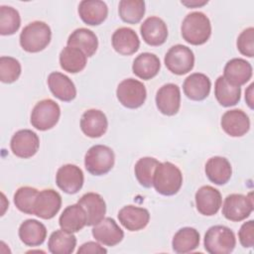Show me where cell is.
Segmentation results:
<instances>
[{
  "label": "cell",
  "instance_id": "obj_1",
  "mask_svg": "<svg viewBox=\"0 0 254 254\" xmlns=\"http://www.w3.org/2000/svg\"><path fill=\"white\" fill-rule=\"evenodd\" d=\"M181 33L187 43L192 46L203 45L208 41L211 35L210 20L202 12H191L183 20Z\"/></svg>",
  "mask_w": 254,
  "mask_h": 254
},
{
  "label": "cell",
  "instance_id": "obj_2",
  "mask_svg": "<svg viewBox=\"0 0 254 254\" xmlns=\"http://www.w3.org/2000/svg\"><path fill=\"white\" fill-rule=\"evenodd\" d=\"M183 185L181 170L171 162L159 163L155 170L153 187L162 195H174L178 193Z\"/></svg>",
  "mask_w": 254,
  "mask_h": 254
},
{
  "label": "cell",
  "instance_id": "obj_3",
  "mask_svg": "<svg viewBox=\"0 0 254 254\" xmlns=\"http://www.w3.org/2000/svg\"><path fill=\"white\" fill-rule=\"evenodd\" d=\"M52 39L50 26L43 21H34L25 26L20 34V46L28 53H39L45 50Z\"/></svg>",
  "mask_w": 254,
  "mask_h": 254
},
{
  "label": "cell",
  "instance_id": "obj_4",
  "mask_svg": "<svg viewBox=\"0 0 254 254\" xmlns=\"http://www.w3.org/2000/svg\"><path fill=\"white\" fill-rule=\"evenodd\" d=\"M203 246L209 254H229L236 246L235 234L227 226L213 225L204 234Z\"/></svg>",
  "mask_w": 254,
  "mask_h": 254
},
{
  "label": "cell",
  "instance_id": "obj_5",
  "mask_svg": "<svg viewBox=\"0 0 254 254\" xmlns=\"http://www.w3.org/2000/svg\"><path fill=\"white\" fill-rule=\"evenodd\" d=\"M115 163L113 150L105 145L90 147L84 156V167L93 176H103L111 171Z\"/></svg>",
  "mask_w": 254,
  "mask_h": 254
},
{
  "label": "cell",
  "instance_id": "obj_6",
  "mask_svg": "<svg viewBox=\"0 0 254 254\" xmlns=\"http://www.w3.org/2000/svg\"><path fill=\"white\" fill-rule=\"evenodd\" d=\"M61 116L59 104L50 98L43 99L34 106L30 122L34 128L40 131H47L57 125Z\"/></svg>",
  "mask_w": 254,
  "mask_h": 254
},
{
  "label": "cell",
  "instance_id": "obj_7",
  "mask_svg": "<svg viewBox=\"0 0 254 254\" xmlns=\"http://www.w3.org/2000/svg\"><path fill=\"white\" fill-rule=\"evenodd\" d=\"M253 192H249L247 195L231 193L224 198L222 214L230 221L239 222L246 219L253 211Z\"/></svg>",
  "mask_w": 254,
  "mask_h": 254
},
{
  "label": "cell",
  "instance_id": "obj_8",
  "mask_svg": "<svg viewBox=\"0 0 254 254\" xmlns=\"http://www.w3.org/2000/svg\"><path fill=\"white\" fill-rule=\"evenodd\" d=\"M116 96L124 107L136 109L144 104L147 97V90L141 81L130 77L123 79L118 84Z\"/></svg>",
  "mask_w": 254,
  "mask_h": 254
},
{
  "label": "cell",
  "instance_id": "obj_9",
  "mask_svg": "<svg viewBox=\"0 0 254 254\" xmlns=\"http://www.w3.org/2000/svg\"><path fill=\"white\" fill-rule=\"evenodd\" d=\"M164 63L172 73L183 75L193 68L194 55L189 47L178 44L171 47L167 52Z\"/></svg>",
  "mask_w": 254,
  "mask_h": 254
},
{
  "label": "cell",
  "instance_id": "obj_10",
  "mask_svg": "<svg viewBox=\"0 0 254 254\" xmlns=\"http://www.w3.org/2000/svg\"><path fill=\"white\" fill-rule=\"evenodd\" d=\"M40 147L39 136L30 129H22L14 133L10 141L12 153L19 158L28 159L35 156Z\"/></svg>",
  "mask_w": 254,
  "mask_h": 254
},
{
  "label": "cell",
  "instance_id": "obj_11",
  "mask_svg": "<svg viewBox=\"0 0 254 254\" xmlns=\"http://www.w3.org/2000/svg\"><path fill=\"white\" fill-rule=\"evenodd\" d=\"M83 183V172L76 165L66 164L59 168L56 175V184L65 193L74 194L78 192Z\"/></svg>",
  "mask_w": 254,
  "mask_h": 254
},
{
  "label": "cell",
  "instance_id": "obj_12",
  "mask_svg": "<svg viewBox=\"0 0 254 254\" xmlns=\"http://www.w3.org/2000/svg\"><path fill=\"white\" fill-rule=\"evenodd\" d=\"M158 110L167 116H174L181 107V90L175 83H166L162 85L155 97Z\"/></svg>",
  "mask_w": 254,
  "mask_h": 254
},
{
  "label": "cell",
  "instance_id": "obj_13",
  "mask_svg": "<svg viewBox=\"0 0 254 254\" xmlns=\"http://www.w3.org/2000/svg\"><path fill=\"white\" fill-rule=\"evenodd\" d=\"M62 206L61 194L53 190L46 189L39 191L34 205V214L42 219H52Z\"/></svg>",
  "mask_w": 254,
  "mask_h": 254
},
{
  "label": "cell",
  "instance_id": "obj_14",
  "mask_svg": "<svg viewBox=\"0 0 254 254\" xmlns=\"http://www.w3.org/2000/svg\"><path fill=\"white\" fill-rule=\"evenodd\" d=\"M194 201L196 209L200 214L212 216L218 212L222 203V197L218 190L211 186H202L196 190Z\"/></svg>",
  "mask_w": 254,
  "mask_h": 254
},
{
  "label": "cell",
  "instance_id": "obj_15",
  "mask_svg": "<svg viewBox=\"0 0 254 254\" xmlns=\"http://www.w3.org/2000/svg\"><path fill=\"white\" fill-rule=\"evenodd\" d=\"M143 41L152 47L162 46L168 38V27L163 19L157 16L148 17L140 27Z\"/></svg>",
  "mask_w": 254,
  "mask_h": 254
},
{
  "label": "cell",
  "instance_id": "obj_16",
  "mask_svg": "<svg viewBox=\"0 0 254 254\" xmlns=\"http://www.w3.org/2000/svg\"><path fill=\"white\" fill-rule=\"evenodd\" d=\"M91 233L96 241L105 246H115L124 237L123 230L111 217H104L100 222L93 225Z\"/></svg>",
  "mask_w": 254,
  "mask_h": 254
},
{
  "label": "cell",
  "instance_id": "obj_17",
  "mask_svg": "<svg viewBox=\"0 0 254 254\" xmlns=\"http://www.w3.org/2000/svg\"><path fill=\"white\" fill-rule=\"evenodd\" d=\"M222 130L231 137H242L250 129V119L241 109H231L223 113L220 120Z\"/></svg>",
  "mask_w": 254,
  "mask_h": 254
},
{
  "label": "cell",
  "instance_id": "obj_18",
  "mask_svg": "<svg viewBox=\"0 0 254 254\" xmlns=\"http://www.w3.org/2000/svg\"><path fill=\"white\" fill-rule=\"evenodd\" d=\"M108 128V120L103 111L99 109H88L80 118V129L89 138L103 136Z\"/></svg>",
  "mask_w": 254,
  "mask_h": 254
},
{
  "label": "cell",
  "instance_id": "obj_19",
  "mask_svg": "<svg viewBox=\"0 0 254 254\" xmlns=\"http://www.w3.org/2000/svg\"><path fill=\"white\" fill-rule=\"evenodd\" d=\"M253 69L249 62L241 58H234L228 61L223 68V77L234 86H241L252 77Z\"/></svg>",
  "mask_w": 254,
  "mask_h": 254
},
{
  "label": "cell",
  "instance_id": "obj_20",
  "mask_svg": "<svg viewBox=\"0 0 254 254\" xmlns=\"http://www.w3.org/2000/svg\"><path fill=\"white\" fill-rule=\"evenodd\" d=\"M86 214V225L93 226L100 222L106 213V203L103 197L96 192H86L77 201Z\"/></svg>",
  "mask_w": 254,
  "mask_h": 254
},
{
  "label": "cell",
  "instance_id": "obj_21",
  "mask_svg": "<svg viewBox=\"0 0 254 254\" xmlns=\"http://www.w3.org/2000/svg\"><path fill=\"white\" fill-rule=\"evenodd\" d=\"M119 222L129 231H139L145 228L150 220L148 209L135 205H125L118 212Z\"/></svg>",
  "mask_w": 254,
  "mask_h": 254
},
{
  "label": "cell",
  "instance_id": "obj_22",
  "mask_svg": "<svg viewBox=\"0 0 254 254\" xmlns=\"http://www.w3.org/2000/svg\"><path fill=\"white\" fill-rule=\"evenodd\" d=\"M78 15L83 23L89 26L102 24L108 16V7L100 0H82L78 4Z\"/></svg>",
  "mask_w": 254,
  "mask_h": 254
},
{
  "label": "cell",
  "instance_id": "obj_23",
  "mask_svg": "<svg viewBox=\"0 0 254 254\" xmlns=\"http://www.w3.org/2000/svg\"><path fill=\"white\" fill-rule=\"evenodd\" d=\"M211 81L207 75L200 72L190 74L183 83L185 95L193 101L205 99L210 92Z\"/></svg>",
  "mask_w": 254,
  "mask_h": 254
},
{
  "label": "cell",
  "instance_id": "obj_24",
  "mask_svg": "<svg viewBox=\"0 0 254 254\" xmlns=\"http://www.w3.org/2000/svg\"><path fill=\"white\" fill-rule=\"evenodd\" d=\"M111 43L115 52L122 56H131L140 47L138 35L133 29L128 27H121L115 30L111 38Z\"/></svg>",
  "mask_w": 254,
  "mask_h": 254
},
{
  "label": "cell",
  "instance_id": "obj_25",
  "mask_svg": "<svg viewBox=\"0 0 254 254\" xmlns=\"http://www.w3.org/2000/svg\"><path fill=\"white\" fill-rule=\"evenodd\" d=\"M47 81L53 95L61 101L69 102L76 97L75 85L67 75L54 71L49 74Z\"/></svg>",
  "mask_w": 254,
  "mask_h": 254
},
{
  "label": "cell",
  "instance_id": "obj_26",
  "mask_svg": "<svg viewBox=\"0 0 254 254\" xmlns=\"http://www.w3.org/2000/svg\"><path fill=\"white\" fill-rule=\"evenodd\" d=\"M204 172L211 183L217 186H222L230 180L232 167L226 158L214 156L209 158L205 163Z\"/></svg>",
  "mask_w": 254,
  "mask_h": 254
},
{
  "label": "cell",
  "instance_id": "obj_27",
  "mask_svg": "<svg viewBox=\"0 0 254 254\" xmlns=\"http://www.w3.org/2000/svg\"><path fill=\"white\" fill-rule=\"evenodd\" d=\"M61 229L68 233L80 231L86 225V214L81 205L78 203L66 206L59 218Z\"/></svg>",
  "mask_w": 254,
  "mask_h": 254
},
{
  "label": "cell",
  "instance_id": "obj_28",
  "mask_svg": "<svg viewBox=\"0 0 254 254\" xmlns=\"http://www.w3.org/2000/svg\"><path fill=\"white\" fill-rule=\"evenodd\" d=\"M18 235L25 245L30 247L40 246L47 238V228L37 219H26L21 223Z\"/></svg>",
  "mask_w": 254,
  "mask_h": 254
},
{
  "label": "cell",
  "instance_id": "obj_29",
  "mask_svg": "<svg viewBox=\"0 0 254 254\" xmlns=\"http://www.w3.org/2000/svg\"><path fill=\"white\" fill-rule=\"evenodd\" d=\"M66 44L68 47L77 48L89 58L92 57L98 48V39L96 35L89 29L78 28L75 29L68 36Z\"/></svg>",
  "mask_w": 254,
  "mask_h": 254
},
{
  "label": "cell",
  "instance_id": "obj_30",
  "mask_svg": "<svg viewBox=\"0 0 254 254\" xmlns=\"http://www.w3.org/2000/svg\"><path fill=\"white\" fill-rule=\"evenodd\" d=\"M161 68L160 59L152 53H142L135 58L132 64L133 73L141 79L149 80L155 77Z\"/></svg>",
  "mask_w": 254,
  "mask_h": 254
},
{
  "label": "cell",
  "instance_id": "obj_31",
  "mask_svg": "<svg viewBox=\"0 0 254 254\" xmlns=\"http://www.w3.org/2000/svg\"><path fill=\"white\" fill-rule=\"evenodd\" d=\"M199 241L200 236L195 228L183 227L175 233L172 240V247L176 253H189L198 247Z\"/></svg>",
  "mask_w": 254,
  "mask_h": 254
},
{
  "label": "cell",
  "instance_id": "obj_32",
  "mask_svg": "<svg viewBox=\"0 0 254 254\" xmlns=\"http://www.w3.org/2000/svg\"><path fill=\"white\" fill-rule=\"evenodd\" d=\"M214 95L217 102L223 107L236 105L241 98V87L234 86L226 81L223 75H220L215 80Z\"/></svg>",
  "mask_w": 254,
  "mask_h": 254
},
{
  "label": "cell",
  "instance_id": "obj_33",
  "mask_svg": "<svg viewBox=\"0 0 254 254\" xmlns=\"http://www.w3.org/2000/svg\"><path fill=\"white\" fill-rule=\"evenodd\" d=\"M86 56L82 51L73 47H64L60 53V65L69 73H77L86 65Z\"/></svg>",
  "mask_w": 254,
  "mask_h": 254
},
{
  "label": "cell",
  "instance_id": "obj_34",
  "mask_svg": "<svg viewBox=\"0 0 254 254\" xmlns=\"http://www.w3.org/2000/svg\"><path fill=\"white\" fill-rule=\"evenodd\" d=\"M76 246V237L72 233L58 229L49 238L48 248L52 254H70Z\"/></svg>",
  "mask_w": 254,
  "mask_h": 254
},
{
  "label": "cell",
  "instance_id": "obj_35",
  "mask_svg": "<svg viewBox=\"0 0 254 254\" xmlns=\"http://www.w3.org/2000/svg\"><path fill=\"white\" fill-rule=\"evenodd\" d=\"M145 11L143 0H121L118 5L119 17L127 24H138L144 17Z\"/></svg>",
  "mask_w": 254,
  "mask_h": 254
},
{
  "label": "cell",
  "instance_id": "obj_36",
  "mask_svg": "<svg viewBox=\"0 0 254 254\" xmlns=\"http://www.w3.org/2000/svg\"><path fill=\"white\" fill-rule=\"evenodd\" d=\"M159 163L160 162L153 157H143L136 162L134 174L138 183L142 187L149 189L153 186L155 170Z\"/></svg>",
  "mask_w": 254,
  "mask_h": 254
},
{
  "label": "cell",
  "instance_id": "obj_37",
  "mask_svg": "<svg viewBox=\"0 0 254 254\" xmlns=\"http://www.w3.org/2000/svg\"><path fill=\"white\" fill-rule=\"evenodd\" d=\"M21 26L19 12L11 6L0 7V34L2 36L14 35Z\"/></svg>",
  "mask_w": 254,
  "mask_h": 254
},
{
  "label": "cell",
  "instance_id": "obj_38",
  "mask_svg": "<svg viewBox=\"0 0 254 254\" xmlns=\"http://www.w3.org/2000/svg\"><path fill=\"white\" fill-rule=\"evenodd\" d=\"M39 190L32 187H21L14 193V203L23 213L34 214V205Z\"/></svg>",
  "mask_w": 254,
  "mask_h": 254
},
{
  "label": "cell",
  "instance_id": "obj_39",
  "mask_svg": "<svg viewBox=\"0 0 254 254\" xmlns=\"http://www.w3.org/2000/svg\"><path fill=\"white\" fill-rule=\"evenodd\" d=\"M22 67L20 62L12 57L2 56L0 58V80L4 83H12L21 75Z\"/></svg>",
  "mask_w": 254,
  "mask_h": 254
},
{
  "label": "cell",
  "instance_id": "obj_40",
  "mask_svg": "<svg viewBox=\"0 0 254 254\" xmlns=\"http://www.w3.org/2000/svg\"><path fill=\"white\" fill-rule=\"evenodd\" d=\"M237 50L245 57L253 58L254 56V28L249 27L243 30L237 38Z\"/></svg>",
  "mask_w": 254,
  "mask_h": 254
},
{
  "label": "cell",
  "instance_id": "obj_41",
  "mask_svg": "<svg viewBox=\"0 0 254 254\" xmlns=\"http://www.w3.org/2000/svg\"><path fill=\"white\" fill-rule=\"evenodd\" d=\"M238 238L240 244L244 248H251L254 246V221L249 220L244 222L239 231Z\"/></svg>",
  "mask_w": 254,
  "mask_h": 254
},
{
  "label": "cell",
  "instance_id": "obj_42",
  "mask_svg": "<svg viewBox=\"0 0 254 254\" xmlns=\"http://www.w3.org/2000/svg\"><path fill=\"white\" fill-rule=\"evenodd\" d=\"M77 253L81 254V253H107V250L102 247L99 243L94 242V241H88L83 243L78 249H77Z\"/></svg>",
  "mask_w": 254,
  "mask_h": 254
},
{
  "label": "cell",
  "instance_id": "obj_43",
  "mask_svg": "<svg viewBox=\"0 0 254 254\" xmlns=\"http://www.w3.org/2000/svg\"><path fill=\"white\" fill-rule=\"evenodd\" d=\"M253 86L254 84L251 83L245 90V101L250 109H253Z\"/></svg>",
  "mask_w": 254,
  "mask_h": 254
},
{
  "label": "cell",
  "instance_id": "obj_44",
  "mask_svg": "<svg viewBox=\"0 0 254 254\" xmlns=\"http://www.w3.org/2000/svg\"><path fill=\"white\" fill-rule=\"evenodd\" d=\"M181 3L189 8H194V7H198V6H202V5L206 4L207 1H201V2H199V1H189V2L181 1Z\"/></svg>",
  "mask_w": 254,
  "mask_h": 254
}]
</instances>
